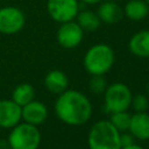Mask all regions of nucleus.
Here are the masks:
<instances>
[{
    "label": "nucleus",
    "instance_id": "nucleus-4",
    "mask_svg": "<svg viewBox=\"0 0 149 149\" xmlns=\"http://www.w3.org/2000/svg\"><path fill=\"white\" fill-rule=\"evenodd\" d=\"M41 132L37 126L21 121L8 134L9 149H38L41 144Z\"/></svg>",
    "mask_w": 149,
    "mask_h": 149
},
{
    "label": "nucleus",
    "instance_id": "nucleus-16",
    "mask_svg": "<svg viewBox=\"0 0 149 149\" xmlns=\"http://www.w3.org/2000/svg\"><path fill=\"white\" fill-rule=\"evenodd\" d=\"M76 17H77L76 22L80 26V28L84 31H88V33L95 31L100 27V24H101V21L99 19L98 14L95 12H92V10L78 12Z\"/></svg>",
    "mask_w": 149,
    "mask_h": 149
},
{
    "label": "nucleus",
    "instance_id": "nucleus-20",
    "mask_svg": "<svg viewBox=\"0 0 149 149\" xmlns=\"http://www.w3.org/2000/svg\"><path fill=\"white\" fill-rule=\"evenodd\" d=\"M130 107H133V109L135 112H146V111H148L149 100H148L147 95H144V94L133 95L132 102H130Z\"/></svg>",
    "mask_w": 149,
    "mask_h": 149
},
{
    "label": "nucleus",
    "instance_id": "nucleus-13",
    "mask_svg": "<svg viewBox=\"0 0 149 149\" xmlns=\"http://www.w3.org/2000/svg\"><path fill=\"white\" fill-rule=\"evenodd\" d=\"M129 51L140 58L149 57V30H140L135 33L128 43Z\"/></svg>",
    "mask_w": 149,
    "mask_h": 149
},
{
    "label": "nucleus",
    "instance_id": "nucleus-6",
    "mask_svg": "<svg viewBox=\"0 0 149 149\" xmlns=\"http://www.w3.org/2000/svg\"><path fill=\"white\" fill-rule=\"evenodd\" d=\"M47 10L49 16L58 23L72 21L79 12L78 0H48Z\"/></svg>",
    "mask_w": 149,
    "mask_h": 149
},
{
    "label": "nucleus",
    "instance_id": "nucleus-24",
    "mask_svg": "<svg viewBox=\"0 0 149 149\" xmlns=\"http://www.w3.org/2000/svg\"><path fill=\"white\" fill-rule=\"evenodd\" d=\"M146 1H147V3H148V5H149V0H146Z\"/></svg>",
    "mask_w": 149,
    "mask_h": 149
},
{
    "label": "nucleus",
    "instance_id": "nucleus-15",
    "mask_svg": "<svg viewBox=\"0 0 149 149\" xmlns=\"http://www.w3.org/2000/svg\"><path fill=\"white\" fill-rule=\"evenodd\" d=\"M123 14L133 21L143 20L149 14V5L146 0H129L123 8Z\"/></svg>",
    "mask_w": 149,
    "mask_h": 149
},
{
    "label": "nucleus",
    "instance_id": "nucleus-2",
    "mask_svg": "<svg viewBox=\"0 0 149 149\" xmlns=\"http://www.w3.org/2000/svg\"><path fill=\"white\" fill-rule=\"evenodd\" d=\"M120 134L109 120H99L88 132V149H121Z\"/></svg>",
    "mask_w": 149,
    "mask_h": 149
},
{
    "label": "nucleus",
    "instance_id": "nucleus-8",
    "mask_svg": "<svg viewBox=\"0 0 149 149\" xmlns=\"http://www.w3.org/2000/svg\"><path fill=\"white\" fill-rule=\"evenodd\" d=\"M83 37H84V30L73 20L61 23L56 34L58 44L64 49H73L78 47L81 43Z\"/></svg>",
    "mask_w": 149,
    "mask_h": 149
},
{
    "label": "nucleus",
    "instance_id": "nucleus-22",
    "mask_svg": "<svg viewBox=\"0 0 149 149\" xmlns=\"http://www.w3.org/2000/svg\"><path fill=\"white\" fill-rule=\"evenodd\" d=\"M121 149H144L142 146H140V144H136L135 142L134 143H132V144H129V146H125V147H121Z\"/></svg>",
    "mask_w": 149,
    "mask_h": 149
},
{
    "label": "nucleus",
    "instance_id": "nucleus-18",
    "mask_svg": "<svg viewBox=\"0 0 149 149\" xmlns=\"http://www.w3.org/2000/svg\"><path fill=\"white\" fill-rule=\"evenodd\" d=\"M130 116L132 114H129L127 111H121V112H114L111 113V118L109 121L112 122V125L120 132H127L129 128V122H130Z\"/></svg>",
    "mask_w": 149,
    "mask_h": 149
},
{
    "label": "nucleus",
    "instance_id": "nucleus-25",
    "mask_svg": "<svg viewBox=\"0 0 149 149\" xmlns=\"http://www.w3.org/2000/svg\"><path fill=\"white\" fill-rule=\"evenodd\" d=\"M148 113H149V107H148Z\"/></svg>",
    "mask_w": 149,
    "mask_h": 149
},
{
    "label": "nucleus",
    "instance_id": "nucleus-3",
    "mask_svg": "<svg viewBox=\"0 0 149 149\" xmlns=\"http://www.w3.org/2000/svg\"><path fill=\"white\" fill-rule=\"evenodd\" d=\"M115 62L114 50L105 43H98L92 45L84 55L83 65L87 73L105 74L107 73Z\"/></svg>",
    "mask_w": 149,
    "mask_h": 149
},
{
    "label": "nucleus",
    "instance_id": "nucleus-26",
    "mask_svg": "<svg viewBox=\"0 0 149 149\" xmlns=\"http://www.w3.org/2000/svg\"><path fill=\"white\" fill-rule=\"evenodd\" d=\"M148 90H149V85H148Z\"/></svg>",
    "mask_w": 149,
    "mask_h": 149
},
{
    "label": "nucleus",
    "instance_id": "nucleus-23",
    "mask_svg": "<svg viewBox=\"0 0 149 149\" xmlns=\"http://www.w3.org/2000/svg\"><path fill=\"white\" fill-rule=\"evenodd\" d=\"M78 1H81V2H84V3H98V2H100L101 0H78Z\"/></svg>",
    "mask_w": 149,
    "mask_h": 149
},
{
    "label": "nucleus",
    "instance_id": "nucleus-14",
    "mask_svg": "<svg viewBox=\"0 0 149 149\" xmlns=\"http://www.w3.org/2000/svg\"><path fill=\"white\" fill-rule=\"evenodd\" d=\"M97 14L101 22L107 24H114L121 20L123 15V10L118 3L112 1H106L99 6Z\"/></svg>",
    "mask_w": 149,
    "mask_h": 149
},
{
    "label": "nucleus",
    "instance_id": "nucleus-1",
    "mask_svg": "<svg viewBox=\"0 0 149 149\" xmlns=\"http://www.w3.org/2000/svg\"><path fill=\"white\" fill-rule=\"evenodd\" d=\"M57 118L69 126L85 125L92 116V104L80 91L65 90L58 94L54 106Z\"/></svg>",
    "mask_w": 149,
    "mask_h": 149
},
{
    "label": "nucleus",
    "instance_id": "nucleus-9",
    "mask_svg": "<svg viewBox=\"0 0 149 149\" xmlns=\"http://www.w3.org/2000/svg\"><path fill=\"white\" fill-rule=\"evenodd\" d=\"M22 121L21 106L12 99L0 100V127L10 129Z\"/></svg>",
    "mask_w": 149,
    "mask_h": 149
},
{
    "label": "nucleus",
    "instance_id": "nucleus-21",
    "mask_svg": "<svg viewBox=\"0 0 149 149\" xmlns=\"http://www.w3.org/2000/svg\"><path fill=\"white\" fill-rule=\"evenodd\" d=\"M134 136L130 134V133H125L122 132L120 134V141H121V147H125V146H129L132 143H134Z\"/></svg>",
    "mask_w": 149,
    "mask_h": 149
},
{
    "label": "nucleus",
    "instance_id": "nucleus-17",
    "mask_svg": "<svg viewBox=\"0 0 149 149\" xmlns=\"http://www.w3.org/2000/svg\"><path fill=\"white\" fill-rule=\"evenodd\" d=\"M34 98H35V90L33 85H30L29 83H22V84H19L13 90L10 99L22 107L26 104L34 100Z\"/></svg>",
    "mask_w": 149,
    "mask_h": 149
},
{
    "label": "nucleus",
    "instance_id": "nucleus-11",
    "mask_svg": "<svg viewBox=\"0 0 149 149\" xmlns=\"http://www.w3.org/2000/svg\"><path fill=\"white\" fill-rule=\"evenodd\" d=\"M128 130L137 140H149V113L135 112L132 114Z\"/></svg>",
    "mask_w": 149,
    "mask_h": 149
},
{
    "label": "nucleus",
    "instance_id": "nucleus-19",
    "mask_svg": "<svg viewBox=\"0 0 149 149\" xmlns=\"http://www.w3.org/2000/svg\"><path fill=\"white\" fill-rule=\"evenodd\" d=\"M88 87L92 93L94 94H104L105 90L107 88V81L104 78V74H93L91 76Z\"/></svg>",
    "mask_w": 149,
    "mask_h": 149
},
{
    "label": "nucleus",
    "instance_id": "nucleus-12",
    "mask_svg": "<svg viewBox=\"0 0 149 149\" xmlns=\"http://www.w3.org/2000/svg\"><path fill=\"white\" fill-rule=\"evenodd\" d=\"M44 86L52 94H61L69 86L68 76L61 70H51L44 77Z\"/></svg>",
    "mask_w": 149,
    "mask_h": 149
},
{
    "label": "nucleus",
    "instance_id": "nucleus-5",
    "mask_svg": "<svg viewBox=\"0 0 149 149\" xmlns=\"http://www.w3.org/2000/svg\"><path fill=\"white\" fill-rule=\"evenodd\" d=\"M132 91L123 83H113L107 86L104 92L105 113H114L127 111L132 102Z\"/></svg>",
    "mask_w": 149,
    "mask_h": 149
},
{
    "label": "nucleus",
    "instance_id": "nucleus-10",
    "mask_svg": "<svg viewBox=\"0 0 149 149\" xmlns=\"http://www.w3.org/2000/svg\"><path fill=\"white\" fill-rule=\"evenodd\" d=\"M21 114L22 121L38 127L47 120L48 108L43 102L34 99L21 107Z\"/></svg>",
    "mask_w": 149,
    "mask_h": 149
},
{
    "label": "nucleus",
    "instance_id": "nucleus-7",
    "mask_svg": "<svg viewBox=\"0 0 149 149\" xmlns=\"http://www.w3.org/2000/svg\"><path fill=\"white\" fill-rule=\"evenodd\" d=\"M26 23L23 12L13 6L0 8V33L5 35H13L21 31Z\"/></svg>",
    "mask_w": 149,
    "mask_h": 149
}]
</instances>
